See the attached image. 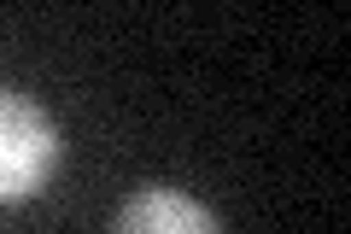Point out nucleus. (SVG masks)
Listing matches in <instances>:
<instances>
[{
    "instance_id": "1",
    "label": "nucleus",
    "mask_w": 351,
    "mask_h": 234,
    "mask_svg": "<svg viewBox=\"0 0 351 234\" xmlns=\"http://www.w3.org/2000/svg\"><path fill=\"white\" fill-rule=\"evenodd\" d=\"M64 159V135L29 94L0 82V205L36 199Z\"/></svg>"
},
{
    "instance_id": "2",
    "label": "nucleus",
    "mask_w": 351,
    "mask_h": 234,
    "mask_svg": "<svg viewBox=\"0 0 351 234\" xmlns=\"http://www.w3.org/2000/svg\"><path fill=\"white\" fill-rule=\"evenodd\" d=\"M112 234H223V222L211 217V205L188 194V187H135V194L117 205Z\"/></svg>"
}]
</instances>
